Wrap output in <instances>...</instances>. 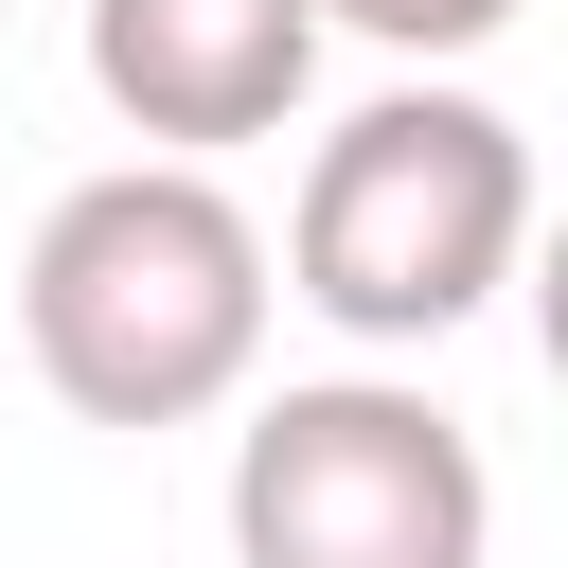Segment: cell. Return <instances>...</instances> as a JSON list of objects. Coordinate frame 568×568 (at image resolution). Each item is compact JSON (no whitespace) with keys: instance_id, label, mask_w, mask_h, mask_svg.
Segmentation results:
<instances>
[{"instance_id":"3957f363","label":"cell","mask_w":568,"mask_h":568,"mask_svg":"<svg viewBox=\"0 0 568 568\" xmlns=\"http://www.w3.org/2000/svg\"><path fill=\"white\" fill-rule=\"evenodd\" d=\"M231 568H497V462L408 373H302L231 426Z\"/></svg>"},{"instance_id":"277c9868","label":"cell","mask_w":568,"mask_h":568,"mask_svg":"<svg viewBox=\"0 0 568 568\" xmlns=\"http://www.w3.org/2000/svg\"><path fill=\"white\" fill-rule=\"evenodd\" d=\"M89 89L160 160L284 142L320 89V0H89Z\"/></svg>"},{"instance_id":"5b68a950","label":"cell","mask_w":568,"mask_h":568,"mask_svg":"<svg viewBox=\"0 0 568 568\" xmlns=\"http://www.w3.org/2000/svg\"><path fill=\"white\" fill-rule=\"evenodd\" d=\"M532 0H320V36H373V53H408V71H444V53H497Z\"/></svg>"},{"instance_id":"7a4b0ae2","label":"cell","mask_w":568,"mask_h":568,"mask_svg":"<svg viewBox=\"0 0 568 568\" xmlns=\"http://www.w3.org/2000/svg\"><path fill=\"white\" fill-rule=\"evenodd\" d=\"M515 248H532V142H515V106L408 71V89H373V106L320 124L266 284L302 320H337L355 355H426V337H462L515 284Z\"/></svg>"},{"instance_id":"6da1fadb","label":"cell","mask_w":568,"mask_h":568,"mask_svg":"<svg viewBox=\"0 0 568 568\" xmlns=\"http://www.w3.org/2000/svg\"><path fill=\"white\" fill-rule=\"evenodd\" d=\"M266 231L213 160H106L18 248V355L71 426H213L266 373Z\"/></svg>"}]
</instances>
